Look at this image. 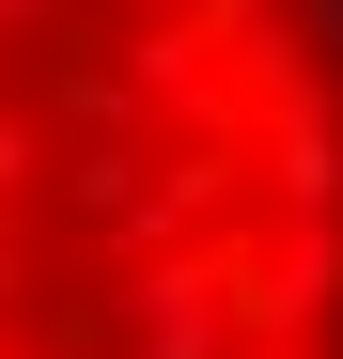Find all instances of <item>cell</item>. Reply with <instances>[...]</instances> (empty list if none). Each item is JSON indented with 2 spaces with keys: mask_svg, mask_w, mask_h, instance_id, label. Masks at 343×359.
Returning a JSON list of instances; mask_svg holds the SVG:
<instances>
[{
  "mask_svg": "<svg viewBox=\"0 0 343 359\" xmlns=\"http://www.w3.org/2000/svg\"><path fill=\"white\" fill-rule=\"evenodd\" d=\"M234 297H250V328H265V344H312V328H328V297H343V219H281L265 250L234 266Z\"/></svg>",
  "mask_w": 343,
  "mask_h": 359,
  "instance_id": "obj_2",
  "label": "cell"
},
{
  "mask_svg": "<svg viewBox=\"0 0 343 359\" xmlns=\"http://www.w3.org/2000/svg\"><path fill=\"white\" fill-rule=\"evenodd\" d=\"M297 47H343V0H297Z\"/></svg>",
  "mask_w": 343,
  "mask_h": 359,
  "instance_id": "obj_4",
  "label": "cell"
},
{
  "mask_svg": "<svg viewBox=\"0 0 343 359\" xmlns=\"http://www.w3.org/2000/svg\"><path fill=\"white\" fill-rule=\"evenodd\" d=\"M281 359H328V344H281Z\"/></svg>",
  "mask_w": 343,
  "mask_h": 359,
  "instance_id": "obj_6",
  "label": "cell"
},
{
  "mask_svg": "<svg viewBox=\"0 0 343 359\" xmlns=\"http://www.w3.org/2000/svg\"><path fill=\"white\" fill-rule=\"evenodd\" d=\"M109 328H125V359H234L250 297H234V266H188V250H172V266L125 281V313H109Z\"/></svg>",
  "mask_w": 343,
  "mask_h": 359,
  "instance_id": "obj_1",
  "label": "cell"
},
{
  "mask_svg": "<svg viewBox=\"0 0 343 359\" xmlns=\"http://www.w3.org/2000/svg\"><path fill=\"white\" fill-rule=\"evenodd\" d=\"M16 16H47V0H0V32H16Z\"/></svg>",
  "mask_w": 343,
  "mask_h": 359,
  "instance_id": "obj_5",
  "label": "cell"
},
{
  "mask_svg": "<svg viewBox=\"0 0 343 359\" xmlns=\"http://www.w3.org/2000/svg\"><path fill=\"white\" fill-rule=\"evenodd\" d=\"M265 188H281V219H343V126H328L312 79L265 94Z\"/></svg>",
  "mask_w": 343,
  "mask_h": 359,
  "instance_id": "obj_3",
  "label": "cell"
}]
</instances>
